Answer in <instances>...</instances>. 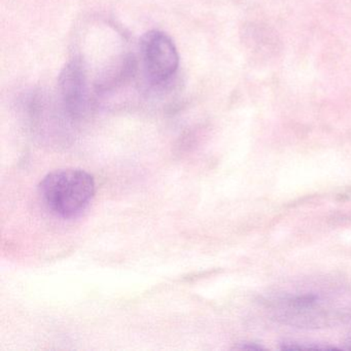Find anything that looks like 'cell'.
I'll use <instances>...</instances> for the list:
<instances>
[{"label":"cell","mask_w":351,"mask_h":351,"mask_svg":"<svg viewBox=\"0 0 351 351\" xmlns=\"http://www.w3.org/2000/svg\"><path fill=\"white\" fill-rule=\"evenodd\" d=\"M336 295L326 291L305 289L278 293L269 302L276 319L298 328H322L342 317Z\"/></svg>","instance_id":"cell-1"},{"label":"cell","mask_w":351,"mask_h":351,"mask_svg":"<svg viewBox=\"0 0 351 351\" xmlns=\"http://www.w3.org/2000/svg\"><path fill=\"white\" fill-rule=\"evenodd\" d=\"M38 189L49 210L63 219L81 215L95 195L93 176L77 168L51 172L45 176Z\"/></svg>","instance_id":"cell-2"},{"label":"cell","mask_w":351,"mask_h":351,"mask_svg":"<svg viewBox=\"0 0 351 351\" xmlns=\"http://www.w3.org/2000/svg\"><path fill=\"white\" fill-rule=\"evenodd\" d=\"M141 56L145 75L155 85L169 81L180 65L176 45L167 34L159 30H151L143 34Z\"/></svg>","instance_id":"cell-3"},{"label":"cell","mask_w":351,"mask_h":351,"mask_svg":"<svg viewBox=\"0 0 351 351\" xmlns=\"http://www.w3.org/2000/svg\"><path fill=\"white\" fill-rule=\"evenodd\" d=\"M59 91L67 114L73 118L83 116L88 104L87 73L80 58H73L59 75Z\"/></svg>","instance_id":"cell-4"},{"label":"cell","mask_w":351,"mask_h":351,"mask_svg":"<svg viewBox=\"0 0 351 351\" xmlns=\"http://www.w3.org/2000/svg\"><path fill=\"white\" fill-rule=\"evenodd\" d=\"M349 348H350V349H351V341H350V346H349Z\"/></svg>","instance_id":"cell-5"}]
</instances>
